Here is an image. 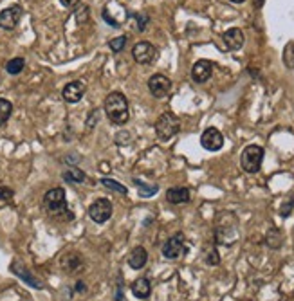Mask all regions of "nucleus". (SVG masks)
Returning <instances> with one entry per match:
<instances>
[{"label":"nucleus","mask_w":294,"mask_h":301,"mask_svg":"<svg viewBox=\"0 0 294 301\" xmlns=\"http://www.w3.org/2000/svg\"><path fill=\"white\" fill-rule=\"evenodd\" d=\"M105 114L109 117V121L114 125H125L130 117V110H128V101L121 92H112L105 98Z\"/></svg>","instance_id":"nucleus-1"},{"label":"nucleus","mask_w":294,"mask_h":301,"mask_svg":"<svg viewBox=\"0 0 294 301\" xmlns=\"http://www.w3.org/2000/svg\"><path fill=\"white\" fill-rule=\"evenodd\" d=\"M43 207L51 217H62L67 213V199L63 188H53L49 190L43 197Z\"/></svg>","instance_id":"nucleus-2"},{"label":"nucleus","mask_w":294,"mask_h":301,"mask_svg":"<svg viewBox=\"0 0 294 301\" xmlns=\"http://www.w3.org/2000/svg\"><path fill=\"white\" fill-rule=\"evenodd\" d=\"M179 130H181V121L172 112H164L155 123V134L161 141H170L174 135H177Z\"/></svg>","instance_id":"nucleus-3"},{"label":"nucleus","mask_w":294,"mask_h":301,"mask_svg":"<svg viewBox=\"0 0 294 301\" xmlns=\"http://www.w3.org/2000/svg\"><path fill=\"white\" fill-rule=\"evenodd\" d=\"M262 161H263V148L262 146L249 144V146L242 152L240 164H242V169H244L246 173H257V171H260Z\"/></svg>","instance_id":"nucleus-4"},{"label":"nucleus","mask_w":294,"mask_h":301,"mask_svg":"<svg viewBox=\"0 0 294 301\" xmlns=\"http://www.w3.org/2000/svg\"><path fill=\"white\" fill-rule=\"evenodd\" d=\"M132 56L139 65H150L157 60V49L150 42H139L132 49Z\"/></svg>","instance_id":"nucleus-5"},{"label":"nucleus","mask_w":294,"mask_h":301,"mask_svg":"<svg viewBox=\"0 0 294 301\" xmlns=\"http://www.w3.org/2000/svg\"><path fill=\"white\" fill-rule=\"evenodd\" d=\"M89 217L96 224H105L112 217L110 201H107V199H98V201H94L89 207Z\"/></svg>","instance_id":"nucleus-6"},{"label":"nucleus","mask_w":294,"mask_h":301,"mask_svg":"<svg viewBox=\"0 0 294 301\" xmlns=\"http://www.w3.org/2000/svg\"><path fill=\"white\" fill-rule=\"evenodd\" d=\"M172 89V81L164 74H153L152 78L148 79V90L152 92L153 98H166Z\"/></svg>","instance_id":"nucleus-7"},{"label":"nucleus","mask_w":294,"mask_h":301,"mask_svg":"<svg viewBox=\"0 0 294 301\" xmlns=\"http://www.w3.org/2000/svg\"><path fill=\"white\" fill-rule=\"evenodd\" d=\"M184 251H186V247H184V234L183 233H177L175 236L168 238V242L164 243L163 256L168 260H175V258H179Z\"/></svg>","instance_id":"nucleus-8"},{"label":"nucleus","mask_w":294,"mask_h":301,"mask_svg":"<svg viewBox=\"0 0 294 301\" xmlns=\"http://www.w3.org/2000/svg\"><path fill=\"white\" fill-rule=\"evenodd\" d=\"M200 144H202V148H206L208 152H217V150L222 148V144H224V137H222V134L217 130V128H206L204 134H202V137H200Z\"/></svg>","instance_id":"nucleus-9"},{"label":"nucleus","mask_w":294,"mask_h":301,"mask_svg":"<svg viewBox=\"0 0 294 301\" xmlns=\"http://www.w3.org/2000/svg\"><path fill=\"white\" fill-rule=\"evenodd\" d=\"M20 16H22V7L20 5H11L7 9L0 11V27L2 29H15L18 26V22H20Z\"/></svg>","instance_id":"nucleus-10"},{"label":"nucleus","mask_w":294,"mask_h":301,"mask_svg":"<svg viewBox=\"0 0 294 301\" xmlns=\"http://www.w3.org/2000/svg\"><path fill=\"white\" fill-rule=\"evenodd\" d=\"M60 267L67 274H76V272L83 269V260H81L78 253H65L60 258Z\"/></svg>","instance_id":"nucleus-11"},{"label":"nucleus","mask_w":294,"mask_h":301,"mask_svg":"<svg viewBox=\"0 0 294 301\" xmlns=\"http://www.w3.org/2000/svg\"><path fill=\"white\" fill-rule=\"evenodd\" d=\"M85 90H87V87H85L83 81H71L63 87L62 96L67 103H78L85 96Z\"/></svg>","instance_id":"nucleus-12"},{"label":"nucleus","mask_w":294,"mask_h":301,"mask_svg":"<svg viewBox=\"0 0 294 301\" xmlns=\"http://www.w3.org/2000/svg\"><path fill=\"white\" fill-rule=\"evenodd\" d=\"M213 74V64L210 60H199L191 69V78L195 83H204Z\"/></svg>","instance_id":"nucleus-13"},{"label":"nucleus","mask_w":294,"mask_h":301,"mask_svg":"<svg viewBox=\"0 0 294 301\" xmlns=\"http://www.w3.org/2000/svg\"><path fill=\"white\" fill-rule=\"evenodd\" d=\"M11 272L13 274H16L20 280H24L29 287H33V289H43V283L38 278H35V276L27 270V267H24L22 264H18V262H13L11 264Z\"/></svg>","instance_id":"nucleus-14"},{"label":"nucleus","mask_w":294,"mask_h":301,"mask_svg":"<svg viewBox=\"0 0 294 301\" xmlns=\"http://www.w3.org/2000/svg\"><path fill=\"white\" fill-rule=\"evenodd\" d=\"M224 43L229 51H238V49L244 45V33L238 29V27H231L224 33Z\"/></svg>","instance_id":"nucleus-15"},{"label":"nucleus","mask_w":294,"mask_h":301,"mask_svg":"<svg viewBox=\"0 0 294 301\" xmlns=\"http://www.w3.org/2000/svg\"><path fill=\"white\" fill-rule=\"evenodd\" d=\"M148 262V253L145 247H136L128 256V267H132L134 270L143 269Z\"/></svg>","instance_id":"nucleus-16"},{"label":"nucleus","mask_w":294,"mask_h":301,"mask_svg":"<svg viewBox=\"0 0 294 301\" xmlns=\"http://www.w3.org/2000/svg\"><path fill=\"white\" fill-rule=\"evenodd\" d=\"M132 294L137 298V300H148L150 294H152V285H150V281L147 278H139L132 283Z\"/></svg>","instance_id":"nucleus-17"},{"label":"nucleus","mask_w":294,"mask_h":301,"mask_svg":"<svg viewBox=\"0 0 294 301\" xmlns=\"http://www.w3.org/2000/svg\"><path fill=\"white\" fill-rule=\"evenodd\" d=\"M166 201L170 204H186L189 202V190L188 188H170L166 191Z\"/></svg>","instance_id":"nucleus-18"},{"label":"nucleus","mask_w":294,"mask_h":301,"mask_svg":"<svg viewBox=\"0 0 294 301\" xmlns=\"http://www.w3.org/2000/svg\"><path fill=\"white\" fill-rule=\"evenodd\" d=\"M62 177L67 180V182H85V180H87V175H85L79 168H74V166L65 169L62 173Z\"/></svg>","instance_id":"nucleus-19"},{"label":"nucleus","mask_w":294,"mask_h":301,"mask_svg":"<svg viewBox=\"0 0 294 301\" xmlns=\"http://www.w3.org/2000/svg\"><path fill=\"white\" fill-rule=\"evenodd\" d=\"M11 114H13V105H11V101L0 98V127H4L5 123H7Z\"/></svg>","instance_id":"nucleus-20"},{"label":"nucleus","mask_w":294,"mask_h":301,"mask_svg":"<svg viewBox=\"0 0 294 301\" xmlns=\"http://www.w3.org/2000/svg\"><path fill=\"white\" fill-rule=\"evenodd\" d=\"M134 184H136V188L139 190V195L143 197V199H148V197L155 195L159 191V186H147L145 182H141V180L134 179Z\"/></svg>","instance_id":"nucleus-21"},{"label":"nucleus","mask_w":294,"mask_h":301,"mask_svg":"<svg viewBox=\"0 0 294 301\" xmlns=\"http://www.w3.org/2000/svg\"><path fill=\"white\" fill-rule=\"evenodd\" d=\"M24 67H26V60L24 58H13L7 62V65H5V70L9 72V74L16 76L20 74L22 70H24Z\"/></svg>","instance_id":"nucleus-22"},{"label":"nucleus","mask_w":294,"mask_h":301,"mask_svg":"<svg viewBox=\"0 0 294 301\" xmlns=\"http://www.w3.org/2000/svg\"><path fill=\"white\" fill-rule=\"evenodd\" d=\"M101 184L105 186V188H109V190H112V191H117V193H121V195H126V193H128V190H126L123 184H119L117 180L103 179V180H101Z\"/></svg>","instance_id":"nucleus-23"},{"label":"nucleus","mask_w":294,"mask_h":301,"mask_svg":"<svg viewBox=\"0 0 294 301\" xmlns=\"http://www.w3.org/2000/svg\"><path fill=\"white\" fill-rule=\"evenodd\" d=\"M284 64L293 69L294 67V42H289L285 45V51H284Z\"/></svg>","instance_id":"nucleus-24"},{"label":"nucleus","mask_w":294,"mask_h":301,"mask_svg":"<svg viewBox=\"0 0 294 301\" xmlns=\"http://www.w3.org/2000/svg\"><path fill=\"white\" fill-rule=\"evenodd\" d=\"M267 243L269 247H280L282 245V234H280L278 229H271L267 233Z\"/></svg>","instance_id":"nucleus-25"},{"label":"nucleus","mask_w":294,"mask_h":301,"mask_svg":"<svg viewBox=\"0 0 294 301\" xmlns=\"http://www.w3.org/2000/svg\"><path fill=\"white\" fill-rule=\"evenodd\" d=\"M126 45V36H117V38H112L109 42V47L114 51V53H121Z\"/></svg>","instance_id":"nucleus-26"},{"label":"nucleus","mask_w":294,"mask_h":301,"mask_svg":"<svg viewBox=\"0 0 294 301\" xmlns=\"http://www.w3.org/2000/svg\"><path fill=\"white\" fill-rule=\"evenodd\" d=\"M13 195H15V191L11 190V188H7V186H0V201L9 202L11 199H13Z\"/></svg>","instance_id":"nucleus-27"},{"label":"nucleus","mask_w":294,"mask_h":301,"mask_svg":"<svg viewBox=\"0 0 294 301\" xmlns=\"http://www.w3.org/2000/svg\"><path fill=\"white\" fill-rule=\"evenodd\" d=\"M293 207H294V199H291L287 204H284V206H282V211H280V215H282V217H289L291 211H293Z\"/></svg>","instance_id":"nucleus-28"},{"label":"nucleus","mask_w":294,"mask_h":301,"mask_svg":"<svg viewBox=\"0 0 294 301\" xmlns=\"http://www.w3.org/2000/svg\"><path fill=\"white\" fill-rule=\"evenodd\" d=\"M208 264H211V265H217L219 264V254H217V251L213 249V251H210V254H208Z\"/></svg>","instance_id":"nucleus-29"},{"label":"nucleus","mask_w":294,"mask_h":301,"mask_svg":"<svg viewBox=\"0 0 294 301\" xmlns=\"http://www.w3.org/2000/svg\"><path fill=\"white\" fill-rule=\"evenodd\" d=\"M103 18H105V20H107V24H109V26H112V27H119V24H117L116 20H112L110 16H109V11H103Z\"/></svg>","instance_id":"nucleus-30"},{"label":"nucleus","mask_w":294,"mask_h":301,"mask_svg":"<svg viewBox=\"0 0 294 301\" xmlns=\"http://www.w3.org/2000/svg\"><path fill=\"white\" fill-rule=\"evenodd\" d=\"M60 2H62L65 7H71V5H74L76 2H78V0H60Z\"/></svg>","instance_id":"nucleus-31"},{"label":"nucleus","mask_w":294,"mask_h":301,"mask_svg":"<svg viewBox=\"0 0 294 301\" xmlns=\"http://www.w3.org/2000/svg\"><path fill=\"white\" fill-rule=\"evenodd\" d=\"M76 291H78V292H83L85 291V285L81 283V281H78V285H76Z\"/></svg>","instance_id":"nucleus-32"},{"label":"nucleus","mask_w":294,"mask_h":301,"mask_svg":"<svg viewBox=\"0 0 294 301\" xmlns=\"http://www.w3.org/2000/svg\"><path fill=\"white\" fill-rule=\"evenodd\" d=\"M262 5H263V0H255V7H258V9H260Z\"/></svg>","instance_id":"nucleus-33"},{"label":"nucleus","mask_w":294,"mask_h":301,"mask_svg":"<svg viewBox=\"0 0 294 301\" xmlns=\"http://www.w3.org/2000/svg\"><path fill=\"white\" fill-rule=\"evenodd\" d=\"M229 2H235V4H242V2H246V0H229Z\"/></svg>","instance_id":"nucleus-34"}]
</instances>
